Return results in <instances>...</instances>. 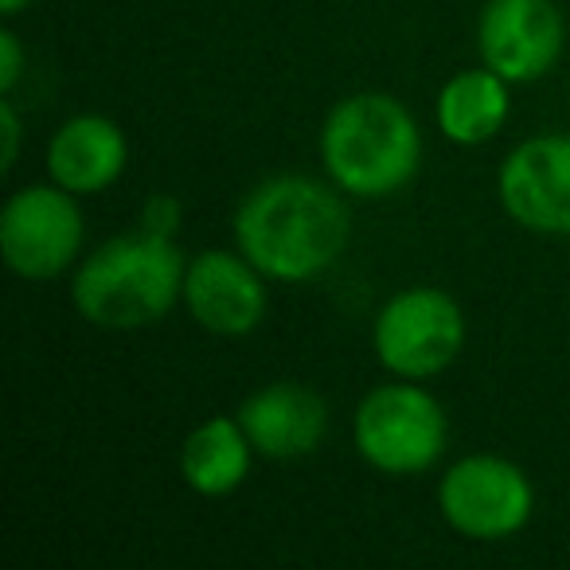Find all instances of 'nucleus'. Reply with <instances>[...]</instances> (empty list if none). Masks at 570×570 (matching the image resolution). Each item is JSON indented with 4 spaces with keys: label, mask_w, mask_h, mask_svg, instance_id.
Wrapping results in <instances>:
<instances>
[{
    "label": "nucleus",
    "mask_w": 570,
    "mask_h": 570,
    "mask_svg": "<svg viewBox=\"0 0 570 570\" xmlns=\"http://www.w3.org/2000/svg\"><path fill=\"white\" fill-rule=\"evenodd\" d=\"M235 246L282 285H305L328 274L352 243L348 196L333 180L277 173L258 180L230 219Z\"/></svg>",
    "instance_id": "1"
},
{
    "label": "nucleus",
    "mask_w": 570,
    "mask_h": 570,
    "mask_svg": "<svg viewBox=\"0 0 570 570\" xmlns=\"http://www.w3.org/2000/svg\"><path fill=\"white\" fill-rule=\"evenodd\" d=\"M188 258L176 238L134 227L82 254L71 269V305L98 333H141L184 302Z\"/></svg>",
    "instance_id": "2"
},
{
    "label": "nucleus",
    "mask_w": 570,
    "mask_h": 570,
    "mask_svg": "<svg viewBox=\"0 0 570 570\" xmlns=\"http://www.w3.org/2000/svg\"><path fill=\"white\" fill-rule=\"evenodd\" d=\"M325 176L348 199H391L414 184L426 157L422 126L391 90H356L333 102L317 134Z\"/></svg>",
    "instance_id": "3"
},
{
    "label": "nucleus",
    "mask_w": 570,
    "mask_h": 570,
    "mask_svg": "<svg viewBox=\"0 0 570 570\" xmlns=\"http://www.w3.org/2000/svg\"><path fill=\"white\" fill-rule=\"evenodd\" d=\"M352 445L372 473L403 481L422 476L450 450L445 406L419 380L375 383L352 411Z\"/></svg>",
    "instance_id": "4"
},
{
    "label": "nucleus",
    "mask_w": 570,
    "mask_h": 570,
    "mask_svg": "<svg viewBox=\"0 0 570 570\" xmlns=\"http://www.w3.org/2000/svg\"><path fill=\"white\" fill-rule=\"evenodd\" d=\"M465 341V309L438 285H406L380 305L372 321V352L395 380H438L458 364Z\"/></svg>",
    "instance_id": "5"
},
{
    "label": "nucleus",
    "mask_w": 570,
    "mask_h": 570,
    "mask_svg": "<svg viewBox=\"0 0 570 570\" xmlns=\"http://www.w3.org/2000/svg\"><path fill=\"white\" fill-rule=\"evenodd\" d=\"M87 254V215L79 196L48 184H24L0 207V258L20 282H56Z\"/></svg>",
    "instance_id": "6"
},
{
    "label": "nucleus",
    "mask_w": 570,
    "mask_h": 570,
    "mask_svg": "<svg viewBox=\"0 0 570 570\" xmlns=\"http://www.w3.org/2000/svg\"><path fill=\"white\" fill-rule=\"evenodd\" d=\"M438 512L461 539L504 543L535 515V484L500 453H465L438 476Z\"/></svg>",
    "instance_id": "7"
},
{
    "label": "nucleus",
    "mask_w": 570,
    "mask_h": 570,
    "mask_svg": "<svg viewBox=\"0 0 570 570\" xmlns=\"http://www.w3.org/2000/svg\"><path fill=\"white\" fill-rule=\"evenodd\" d=\"M476 56L512 87L539 82L567 56V20L554 0H484Z\"/></svg>",
    "instance_id": "8"
},
{
    "label": "nucleus",
    "mask_w": 570,
    "mask_h": 570,
    "mask_svg": "<svg viewBox=\"0 0 570 570\" xmlns=\"http://www.w3.org/2000/svg\"><path fill=\"white\" fill-rule=\"evenodd\" d=\"M497 196L528 235L570 238V134L515 141L497 168Z\"/></svg>",
    "instance_id": "9"
},
{
    "label": "nucleus",
    "mask_w": 570,
    "mask_h": 570,
    "mask_svg": "<svg viewBox=\"0 0 570 570\" xmlns=\"http://www.w3.org/2000/svg\"><path fill=\"white\" fill-rule=\"evenodd\" d=\"M184 309L204 333L238 341L269 313V277L238 246H204L188 258Z\"/></svg>",
    "instance_id": "10"
},
{
    "label": "nucleus",
    "mask_w": 570,
    "mask_h": 570,
    "mask_svg": "<svg viewBox=\"0 0 570 570\" xmlns=\"http://www.w3.org/2000/svg\"><path fill=\"white\" fill-rule=\"evenodd\" d=\"M235 414L254 453L266 461H297L317 453L328 438V422H333L325 395L297 380L262 383L238 403Z\"/></svg>",
    "instance_id": "11"
},
{
    "label": "nucleus",
    "mask_w": 570,
    "mask_h": 570,
    "mask_svg": "<svg viewBox=\"0 0 570 570\" xmlns=\"http://www.w3.org/2000/svg\"><path fill=\"white\" fill-rule=\"evenodd\" d=\"M43 168H48V180L75 191L79 199L102 196L126 176L129 137L106 114H75L48 137Z\"/></svg>",
    "instance_id": "12"
},
{
    "label": "nucleus",
    "mask_w": 570,
    "mask_h": 570,
    "mask_svg": "<svg viewBox=\"0 0 570 570\" xmlns=\"http://www.w3.org/2000/svg\"><path fill=\"white\" fill-rule=\"evenodd\" d=\"M512 118V82L500 79L489 67H465L453 71L438 87L434 121L438 134L458 149H481L497 141L500 129Z\"/></svg>",
    "instance_id": "13"
},
{
    "label": "nucleus",
    "mask_w": 570,
    "mask_h": 570,
    "mask_svg": "<svg viewBox=\"0 0 570 570\" xmlns=\"http://www.w3.org/2000/svg\"><path fill=\"white\" fill-rule=\"evenodd\" d=\"M254 458L258 453H254L238 414H212L184 438L176 465H180V481L196 497L223 500L250 481Z\"/></svg>",
    "instance_id": "14"
},
{
    "label": "nucleus",
    "mask_w": 570,
    "mask_h": 570,
    "mask_svg": "<svg viewBox=\"0 0 570 570\" xmlns=\"http://www.w3.org/2000/svg\"><path fill=\"white\" fill-rule=\"evenodd\" d=\"M137 227L153 230V235L176 238V235H180V227H184L180 196H173V191H153V196L141 204V212H137Z\"/></svg>",
    "instance_id": "15"
},
{
    "label": "nucleus",
    "mask_w": 570,
    "mask_h": 570,
    "mask_svg": "<svg viewBox=\"0 0 570 570\" xmlns=\"http://www.w3.org/2000/svg\"><path fill=\"white\" fill-rule=\"evenodd\" d=\"M24 71H28L24 40L12 28V20H4V28H0V95H17V87L24 82Z\"/></svg>",
    "instance_id": "16"
},
{
    "label": "nucleus",
    "mask_w": 570,
    "mask_h": 570,
    "mask_svg": "<svg viewBox=\"0 0 570 570\" xmlns=\"http://www.w3.org/2000/svg\"><path fill=\"white\" fill-rule=\"evenodd\" d=\"M24 145V118L12 95H0V173H12Z\"/></svg>",
    "instance_id": "17"
},
{
    "label": "nucleus",
    "mask_w": 570,
    "mask_h": 570,
    "mask_svg": "<svg viewBox=\"0 0 570 570\" xmlns=\"http://www.w3.org/2000/svg\"><path fill=\"white\" fill-rule=\"evenodd\" d=\"M36 0H0V17L4 20H17V17H24L28 9H32Z\"/></svg>",
    "instance_id": "18"
}]
</instances>
